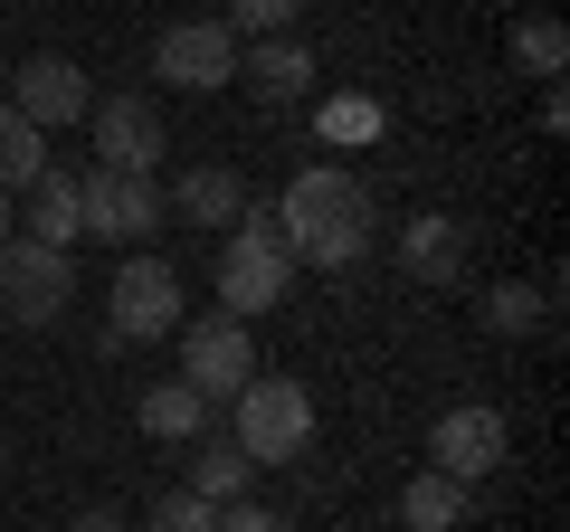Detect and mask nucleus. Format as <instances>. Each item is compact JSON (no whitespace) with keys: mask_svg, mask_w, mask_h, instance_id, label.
Masks as SVG:
<instances>
[{"mask_svg":"<svg viewBox=\"0 0 570 532\" xmlns=\"http://www.w3.org/2000/svg\"><path fill=\"white\" fill-rule=\"evenodd\" d=\"M371 228H381L371 181L343 171V162H305L295 181H285V200H276V238H285L295 266H362Z\"/></svg>","mask_w":570,"mask_h":532,"instance_id":"nucleus-1","label":"nucleus"},{"mask_svg":"<svg viewBox=\"0 0 570 532\" xmlns=\"http://www.w3.org/2000/svg\"><path fill=\"white\" fill-rule=\"evenodd\" d=\"M285 286H295V257H285V238H276V200H247L238 228L219 238V305L238 314V324H257V314L285 305Z\"/></svg>","mask_w":570,"mask_h":532,"instance_id":"nucleus-2","label":"nucleus"},{"mask_svg":"<svg viewBox=\"0 0 570 532\" xmlns=\"http://www.w3.org/2000/svg\"><path fill=\"white\" fill-rule=\"evenodd\" d=\"M228 447L247 456V466H285V456H305L314 447V390L305 381H247L238 400H228Z\"/></svg>","mask_w":570,"mask_h":532,"instance_id":"nucleus-3","label":"nucleus"},{"mask_svg":"<svg viewBox=\"0 0 570 532\" xmlns=\"http://www.w3.org/2000/svg\"><path fill=\"white\" fill-rule=\"evenodd\" d=\"M190 314H181V266L153 257V247H124L115 286H105V333L115 343H171Z\"/></svg>","mask_w":570,"mask_h":532,"instance_id":"nucleus-4","label":"nucleus"},{"mask_svg":"<svg viewBox=\"0 0 570 532\" xmlns=\"http://www.w3.org/2000/svg\"><path fill=\"white\" fill-rule=\"evenodd\" d=\"M67 305H77V257H67V247H39V238L0 247V314H10V324L48 333Z\"/></svg>","mask_w":570,"mask_h":532,"instance_id":"nucleus-5","label":"nucleus"},{"mask_svg":"<svg viewBox=\"0 0 570 532\" xmlns=\"http://www.w3.org/2000/svg\"><path fill=\"white\" fill-rule=\"evenodd\" d=\"M504 456H513V428L485 400H456V410H438V428H428V466L456 475V485H485Z\"/></svg>","mask_w":570,"mask_h":532,"instance_id":"nucleus-6","label":"nucleus"},{"mask_svg":"<svg viewBox=\"0 0 570 532\" xmlns=\"http://www.w3.org/2000/svg\"><path fill=\"white\" fill-rule=\"evenodd\" d=\"M171 343H181V381L200 390V400H238V390L257 381V333H247L238 314H209V324H181Z\"/></svg>","mask_w":570,"mask_h":532,"instance_id":"nucleus-7","label":"nucleus"},{"mask_svg":"<svg viewBox=\"0 0 570 532\" xmlns=\"http://www.w3.org/2000/svg\"><path fill=\"white\" fill-rule=\"evenodd\" d=\"M153 77L181 86V96L238 86V39H228V20H171L163 39H153Z\"/></svg>","mask_w":570,"mask_h":532,"instance_id":"nucleus-8","label":"nucleus"},{"mask_svg":"<svg viewBox=\"0 0 570 532\" xmlns=\"http://www.w3.org/2000/svg\"><path fill=\"white\" fill-rule=\"evenodd\" d=\"M77 209H86V238H105V247H142L153 228L171 219L163 190L142 181V171H86V181H77Z\"/></svg>","mask_w":570,"mask_h":532,"instance_id":"nucleus-9","label":"nucleus"},{"mask_svg":"<svg viewBox=\"0 0 570 532\" xmlns=\"http://www.w3.org/2000/svg\"><path fill=\"white\" fill-rule=\"evenodd\" d=\"M86 134H96V171H142L153 181V162H163V105L153 96H96Z\"/></svg>","mask_w":570,"mask_h":532,"instance_id":"nucleus-10","label":"nucleus"},{"mask_svg":"<svg viewBox=\"0 0 570 532\" xmlns=\"http://www.w3.org/2000/svg\"><path fill=\"white\" fill-rule=\"evenodd\" d=\"M10 105H20L39 134H67V124H86V105H96V86H86V67L77 58H29V67H10Z\"/></svg>","mask_w":570,"mask_h":532,"instance_id":"nucleus-11","label":"nucleus"},{"mask_svg":"<svg viewBox=\"0 0 570 532\" xmlns=\"http://www.w3.org/2000/svg\"><path fill=\"white\" fill-rule=\"evenodd\" d=\"M400 266L419 286H456V276H466V228H456L448 209H419V219L400 228Z\"/></svg>","mask_w":570,"mask_h":532,"instance_id":"nucleus-12","label":"nucleus"},{"mask_svg":"<svg viewBox=\"0 0 570 532\" xmlns=\"http://www.w3.org/2000/svg\"><path fill=\"white\" fill-rule=\"evenodd\" d=\"M134 428L142 437H163V447H190V437H209V400L190 381H153L134 400Z\"/></svg>","mask_w":570,"mask_h":532,"instance_id":"nucleus-13","label":"nucleus"},{"mask_svg":"<svg viewBox=\"0 0 570 532\" xmlns=\"http://www.w3.org/2000/svg\"><path fill=\"white\" fill-rule=\"evenodd\" d=\"M20 238H39V247H77L86 238V209H77V181L67 171H39V181L20 190Z\"/></svg>","mask_w":570,"mask_h":532,"instance_id":"nucleus-14","label":"nucleus"},{"mask_svg":"<svg viewBox=\"0 0 570 532\" xmlns=\"http://www.w3.org/2000/svg\"><path fill=\"white\" fill-rule=\"evenodd\" d=\"M163 209H181L190 228H238L247 181H238V171H219V162H200V171H181V181H171V200H163Z\"/></svg>","mask_w":570,"mask_h":532,"instance_id":"nucleus-15","label":"nucleus"},{"mask_svg":"<svg viewBox=\"0 0 570 532\" xmlns=\"http://www.w3.org/2000/svg\"><path fill=\"white\" fill-rule=\"evenodd\" d=\"M238 77L257 86L266 105H295V96L314 86V48H305V39H266L257 58H238Z\"/></svg>","mask_w":570,"mask_h":532,"instance_id":"nucleus-16","label":"nucleus"},{"mask_svg":"<svg viewBox=\"0 0 570 532\" xmlns=\"http://www.w3.org/2000/svg\"><path fill=\"white\" fill-rule=\"evenodd\" d=\"M400 523H409V532H456V523H466V485L438 475V466H419V475L400 485Z\"/></svg>","mask_w":570,"mask_h":532,"instance_id":"nucleus-17","label":"nucleus"},{"mask_svg":"<svg viewBox=\"0 0 570 532\" xmlns=\"http://www.w3.org/2000/svg\"><path fill=\"white\" fill-rule=\"evenodd\" d=\"M190 494H200V504H247V485H257V466H247L238 447H228V437H190Z\"/></svg>","mask_w":570,"mask_h":532,"instance_id":"nucleus-18","label":"nucleus"},{"mask_svg":"<svg viewBox=\"0 0 570 532\" xmlns=\"http://www.w3.org/2000/svg\"><path fill=\"white\" fill-rule=\"evenodd\" d=\"M39 171H48V134H39V124H29L10 96H0V190L20 200V190L39 181Z\"/></svg>","mask_w":570,"mask_h":532,"instance_id":"nucleus-19","label":"nucleus"},{"mask_svg":"<svg viewBox=\"0 0 570 532\" xmlns=\"http://www.w3.org/2000/svg\"><path fill=\"white\" fill-rule=\"evenodd\" d=\"M513 67H523V77H542V86H561V67H570V29L551 20V10L513 20Z\"/></svg>","mask_w":570,"mask_h":532,"instance_id":"nucleus-20","label":"nucleus"},{"mask_svg":"<svg viewBox=\"0 0 570 532\" xmlns=\"http://www.w3.org/2000/svg\"><path fill=\"white\" fill-rule=\"evenodd\" d=\"M295 10H305V0H228V39H285Z\"/></svg>","mask_w":570,"mask_h":532,"instance_id":"nucleus-21","label":"nucleus"},{"mask_svg":"<svg viewBox=\"0 0 570 532\" xmlns=\"http://www.w3.org/2000/svg\"><path fill=\"white\" fill-rule=\"evenodd\" d=\"M142 532H219V504H200V494H163V504L142 513Z\"/></svg>","mask_w":570,"mask_h":532,"instance_id":"nucleus-22","label":"nucleus"},{"mask_svg":"<svg viewBox=\"0 0 570 532\" xmlns=\"http://www.w3.org/2000/svg\"><path fill=\"white\" fill-rule=\"evenodd\" d=\"M532 324H542V295L532 286H494L485 295V333H532Z\"/></svg>","mask_w":570,"mask_h":532,"instance_id":"nucleus-23","label":"nucleus"},{"mask_svg":"<svg viewBox=\"0 0 570 532\" xmlns=\"http://www.w3.org/2000/svg\"><path fill=\"white\" fill-rule=\"evenodd\" d=\"M324 134H333V144H371V134H381V105H371V96H333L324 105Z\"/></svg>","mask_w":570,"mask_h":532,"instance_id":"nucleus-24","label":"nucleus"},{"mask_svg":"<svg viewBox=\"0 0 570 532\" xmlns=\"http://www.w3.org/2000/svg\"><path fill=\"white\" fill-rule=\"evenodd\" d=\"M219 532H285V513H266V504H219Z\"/></svg>","mask_w":570,"mask_h":532,"instance_id":"nucleus-25","label":"nucleus"},{"mask_svg":"<svg viewBox=\"0 0 570 532\" xmlns=\"http://www.w3.org/2000/svg\"><path fill=\"white\" fill-rule=\"evenodd\" d=\"M67 532H134V523H124L115 504H86V513H77V523H67Z\"/></svg>","mask_w":570,"mask_h":532,"instance_id":"nucleus-26","label":"nucleus"},{"mask_svg":"<svg viewBox=\"0 0 570 532\" xmlns=\"http://www.w3.org/2000/svg\"><path fill=\"white\" fill-rule=\"evenodd\" d=\"M20 238V200H10V190H0V247Z\"/></svg>","mask_w":570,"mask_h":532,"instance_id":"nucleus-27","label":"nucleus"},{"mask_svg":"<svg viewBox=\"0 0 570 532\" xmlns=\"http://www.w3.org/2000/svg\"><path fill=\"white\" fill-rule=\"evenodd\" d=\"M0 86H10V58H0Z\"/></svg>","mask_w":570,"mask_h":532,"instance_id":"nucleus-28","label":"nucleus"}]
</instances>
